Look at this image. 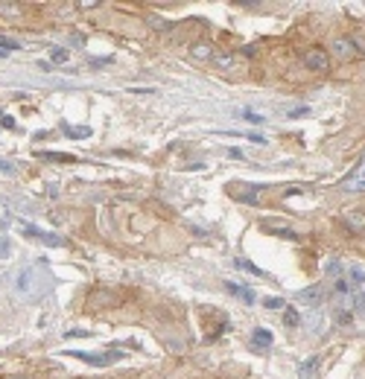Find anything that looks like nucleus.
Returning a JSON list of instances; mask_svg holds the SVG:
<instances>
[{"mask_svg":"<svg viewBox=\"0 0 365 379\" xmlns=\"http://www.w3.org/2000/svg\"><path fill=\"white\" fill-rule=\"evenodd\" d=\"M283 298H266V309H281Z\"/></svg>","mask_w":365,"mask_h":379,"instance_id":"26","label":"nucleus"},{"mask_svg":"<svg viewBox=\"0 0 365 379\" xmlns=\"http://www.w3.org/2000/svg\"><path fill=\"white\" fill-rule=\"evenodd\" d=\"M9 254H12V248H9V239H6V236H0V260H6Z\"/></svg>","mask_w":365,"mask_h":379,"instance_id":"22","label":"nucleus"},{"mask_svg":"<svg viewBox=\"0 0 365 379\" xmlns=\"http://www.w3.org/2000/svg\"><path fill=\"white\" fill-rule=\"evenodd\" d=\"M330 64V55L324 53V50H310V53L304 55V67L310 73H324Z\"/></svg>","mask_w":365,"mask_h":379,"instance_id":"4","label":"nucleus"},{"mask_svg":"<svg viewBox=\"0 0 365 379\" xmlns=\"http://www.w3.org/2000/svg\"><path fill=\"white\" fill-rule=\"evenodd\" d=\"M50 59H53V64H64L67 59H70V53H67L64 47H56L53 53H50Z\"/></svg>","mask_w":365,"mask_h":379,"instance_id":"18","label":"nucleus"},{"mask_svg":"<svg viewBox=\"0 0 365 379\" xmlns=\"http://www.w3.org/2000/svg\"><path fill=\"white\" fill-rule=\"evenodd\" d=\"M251 344H254V347H269V344H272V333L263 330V327H257L254 333H251Z\"/></svg>","mask_w":365,"mask_h":379,"instance_id":"14","label":"nucleus"},{"mask_svg":"<svg viewBox=\"0 0 365 379\" xmlns=\"http://www.w3.org/2000/svg\"><path fill=\"white\" fill-rule=\"evenodd\" d=\"M356 307H365V289L356 292Z\"/></svg>","mask_w":365,"mask_h":379,"instance_id":"31","label":"nucleus"},{"mask_svg":"<svg viewBox=\"0 0 365 379\" xmlns=\"http://www.w3.org/2000/svg\"><path fill=\"white\" fill-rule=\"evenodd\" d=\"M0 12L3 15H18V3H9V0H0Z\"/></svg>","mask_w":365,"mask_h":379,"instance_id":"20","label":"nucleus"},{"mask_svg":"<svg viewBox=\"0 0 365 379\" xmlns=\"http://www.w3.org/2000/svg\"><path fill=\"white\" fill-rule=\"evenodd\" d=\"M190 55L199 59V62H208V59H213V47H210L208 41H199V44L190 47Z\"/></svg>","mask_w":365,"mask_h":379,"instance_id":"11","label":"nucleus"},{"mask_svg":"<svg viewBox=\"0 0 365 379\" xmlns=\"http://www.w3.org/2000/svg\"><path fill=\"white\" fill-rule=\"evenodd\" d=\"M64 135L73 137V140H85V137H91V126H62Z\"/></svg>","mask_w":365,"mask_h":379,"instance_id":"15","label":"nucleus"},{"mask_svg":"<svg viewBox=\"0 0 365 379\" xmlns=\"http://www.w3.org/2000/svg\"><path fill=\"white\" fill-rule=\"evenodd\" d=\"M67 356H73V359H82V362H88V365H97V368H102V365H108V362L120 359V353H82V350H70Z\"/></svg>","mask_w":365,"mask_h":379,"instance_id":"5","label":"nucleus"},{"mask_svg":"<svg viewBox=\"0 0 365 379\" xmlns=\"http://www.w3.org/2000/svg\"><path fill=\"white\" fill-rule=\"evenodd\" d=\"M345 228L351 231V234H362V231H365V216H362V213H348V216H345Z\"/></svg>","mask_w":365,"mask_h":379,"instance_id":"12","label":"nucleus"},{"mask_svg":"<svg viewBox=\"0 0 365 379\" xmlns=\"http://www.w3.org/2000/svg\"><path fill=\"white\" fill-rule=\"evenodd\" d=\"M234 266L243 271H248V274H254V277H266V271L263 269H257L254 262H248V260H234Z\"/></svg>","mask_w":365,"mask_h":379,"instance_id":"16","label":"nucleus"},{"mask_svg":"<svg viewBox=\"0 0 365 379\" xmlns=\"http://www.w3.org/2000/svg\"><path fill=\"white\" fill-rule=\"evenodd\" d=\"M243 117H246L248 123H257V126L263 123V117H260V114H254V111H243Z\"/></svg>","mask_w":365,"mask_h":379,"instance_id":"27","label":"nucleus"},{"mask_svg":"<svg viewBox=\"0 0 365 379\" xmlns=\"http://www.w3.org/2000/svg\"><path fill=\"white\" fill-rule=\"evenodd\" d=\"M283 321H286V327H298L301 324V318H298V309H286V318H283Z\"/></svg>","mask_w":365,"mask_h":379,"instance_id":"19","label":"nucleus"},{"mask_svg":"<svg viewBox=\"0 0 365 379\" xmlns=\"http://www.w3.org/2000/svg\"><path fill=\"white\" fill-rule=\"evenodd\" d=\"M348 283H351V289L356 286V292L365 289V269H359V266H351V269H348Z\"/></svg>","mask_w":365,"mask_h":379,"instance_id":"10","label":"nucleus"},{"mask_svg":"<svg viewBox=\"0 0 365 379\" xmlns=\"http://www.w3.org/2000/svg\"><path fill=\"white\" fill-rule=\"evenodd\" d=\"M149 27H152V29H170V24H167L164 18H158V15H152V18H149Z\"/></svg>","mask_w":365,"mask_h":379,"instance_id":"21","label":"nucleus"},{"mask_svg":"<svg viewBox=\"0 0 365 379\" xmlns=\"http://www.w3.org/2000/svg\"><path fill=\"white\" fill-rule=\"evenodd\" d=\"M0 172H6V175H15V163L6 161V158H0Z\"/></svg>","mask_w":365,"mask_h":379,"instance_id":"23","label":"nucleus"},{"mask_svg":"<svg viewBox=\"0 0 365 379\" xmlns=\"http://www.w3.org/2000/svg\"><path fill=\"white\" fill-rule=\"evenodd\" d=\"M333 315H336V324H351V307H342V304H339L336 309H333Z\"/></svg>","mask_w":365,"mask_h":379,"instance_id":"17","label":"nucleus"},{"mask_svg":"<svg viewBox=\"0 0 365 379\" xmlns=\"http://www.w3.org/2000/svg\"><path fill=\"white\" fill-rule=\"evenodd\" d=\"M263 193H266V187H260V184H243V181L228 184V196H234L237 201H246V204H257Z\"/></svg>","mask_w":365,"mask_h":379,"instance_id":"3","label":"nucleus"},{"mask_svg":"<svg viewBox=\"0 0 365 379\" xmlns=\"http://www.w3.org/2000/svg\"><path fill=\"white\" fill-rule=\"evenodd\" d=\"M24 234H27V236H35V239H41V242H47V245H53V248L64 245V239L59 234H47V231H38V228H32V225L24 228Z\"/></svg>","mask_w":365,"mask_h":379,"instance_id":"7","label":"nucleus"},{"mask_svg":"<svg viewBox=\"0 0 365 379\" xmlns=\"http://www.w3.org/2000/svg\"><path fill=\"white\" fill-rule=\"evenodd\" d=\"M0 47H3V50H21V41H9V38L0 35Z\"/></svg>","mask_w":365,"mask_h":379,"instance_id":"24","label":"nucleus"},{"mask_svg":"<svg viewBox=\"0 0 365 379\" xmlns=\"http://www.w3.org/2000/svg\"><path fill=\"white\" fill-rule=\"evenodd\" d=\"M15 292L21 300H38L44 292V277L38 269H21V274L15 277Z\"/></svg>","mask_w":365,"mask_h":379,"instance_id":"1","label":"nucleus"},{"mask_svg":"<svg viewBox=\"0 0 365 379\" xmlns=\"http://www.w3.org/2000/svg\"><path fill=\"white\" fill-rule=\"evenodd\" d=\"M41 158H47V161H59V163H64V161H70L67 155H53V152H41Z\"/></svg>","mask_w":365,"mask_h":379,"instance_id":"25","label":"nucleus"},{"mask_svg":"<svg viewBox=\"0 0 365 379\" xmlns=\"http://www.w3.org/2000/svg\"><path fill=\"white\" fill-rule=\"evenodd\" d=\"M359 53H362V47L356 44L354 38L339 35V38L330 41V55L339 59V62H354V59H359Z\"/></svg>","mask_w":365,"mask_h":379,"instance_id":"2","label":"nucleus"},{"mask_svg":"<svg viewBox=\"0 0 365 379\" xmlns=\"http://www.w3.org/2000/svg\"><path fill=\"white\" fill-rule=\"evenodd\" d=\"M225 289H228L231 295H234V298H240L243 304H248V307H251V304L257 300V298H254V292L246 289V286H240V283H231V280H228V283H225Z\"/></svg>","mask_w":365,"mask_h":379,"instance_id":"9","label":"nucleus"},{"mask_svg":"<svg viewBox=\"0 0 365 379\" xmlns=\"http://www.w3.org/2000/svg\"><path fill=\"white\" fill-rule=\"evenodd\" d=\"M307 114H310V108H307V105H304V108H292V111H289V117H292V120L307 117Z\"/></svg>","mask_w":365,"mask_h":379,"instance_id":"28","label":"nucleus"},{"mask_svg":"<svg viewBox=\"0 0 365 379\" xmlns=\"http://www.w3.org/2000/svg\"><path fill=\"white\" fill-rule=\"evenodd\" d=\"M316 368H319V356H310L307 362H301V365H298V379H313Z\"/></svg>","mask_w":365,"mask_h":379,"instance_id":"13","label":"nucleus"},{"mask_svg":"<svg viewBox=\"0 0 365 379\" xmlns=\"http://www.w3.org/2000/svg\"><path fill=\"white\" fill-rule=\"evenodd\" d=\"M321 298H324V286H307L304 292H298V300L307 304V307H316Z\"/></svg>","mask_w":365,"mask_h":379,"instance_id":"8","label":"nucleus"},{"mask_svg":"<svg viewBox=\"0 0 365 379\" xmlns=\"http://www.w3.org/2000/svg\"><path fill=\"white\" fill-rule=\"evenodd\" d=\"M216 64H219V67H231L234 59H231V55H216Z\"/></svg>","mask_w":365,"mask_h":379,"instance_id":"29","label":"nucleus"},{"mask_svg":"<svg viewBox=\"0 0 365 379\" xmlns=\"http://www.w3.org/2000/svg\"><path fill=\"white\" fill-rule=\"evenodd\" d=\"M97 6H100V0H82L79 3V9H97Z\"/></svg>","mask_w":365,"mask_h":379,"instance_id":"30","label":"nucleus"},{"mask_svg":"<svg viewBox=\"0 0 365 379\" xmlns=\"http://www.w3.org/2000/svg\"><path fill=\"white\" fill-rule=\"evenodd\" d=\"M228 158H234V161H243V152H240V149H228Z\"/></svg>","mask_w":365,"mask_h":379,"instance_id":"32","label":"nucleus"},{"mask_svg":"<svg viewBox=\"0 0 365 379\" xmlns=\"http://www.w3.org/2000/svg\"><path fill=\"white\" fill-rule=\"evenodd\" d=\"M345 190H351V193H365V161L345 178Z\"/></svg>","mask_w":365,"mask_h":379,"instance_id":"6","label":"nucleus"}]
</instances>
